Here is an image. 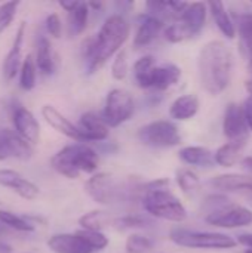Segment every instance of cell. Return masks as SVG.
Returning <instances> with one entry per match:
<instances>
[{
	"instance_id": "d6a6232c",
	"label": "cell",
	"mask_w": 252,
	"mask_h": 253,
	"mask_svg": "<svg viewBox=\"0 0 252 253\" xmlns=\"http://www.w3.org/2000/svg\"><path fill=\"white\" fill-rule=\"evenodd\" d=\"M151 248H153V242L141 234H131L125 243V249L128 253H146Z\"/></svg>"
},
{
	"instance_id": "ac0fdd59",
	"label": "cell",
	"mask_w": 252,
	"mask_h": 253,
	"mask_svg": "<svg viewBox=\"0 0 252 253\" xmlns=\"http://www.w3.org/2000/svg\"><path fill=\"white\" fill-rule=\"evenodd\" d=\"M0 139L9 154V157H15L19 160H28L33 156V147L28 144L15 129L0 127Z\"/></svg>"
},
{
	"instance_id": "5bb4252c",
	"label": "cell",
	"mask_w": 252,
	"mask_h": 253,
	"mask_svg": "<svg viewBox=\"0 0 252 253\" xmlns=\"http://www.w3.org/2000/svg\"><path fill=\"white\" fill-rule=\"evenodd\" d=\"M79 130H80V138L82 142H100V141H105L108 138V126L104 122L102 117H100L98 114L88 111L85 114L80 116L79 125H77Z\"/></svg>"
},
{
	"instance_id": "7dc6e473",
	"label": "cell",
	"mask_w": 252,
	"mask_h": 253,
	"mask_svg": "<svg viewBox=\"0 0 252 253\" xmlns=\"http://www.w3.org/2000/svg\"><path fill=\"white\" fill-rule=\"evenodd\" d=\"M245 253H252V249H247V251H245Z\"/></svg>"
},
{
	"instance_id": "bcb514c9",
	"label": "cell",
	"mask_w": 252,
	"mask_h": 253,
	"mask_svg": "<svg viewBox=\"0 0 252 253\" xmlns=\"http://www.w3.org/2000/svg\"><path fill=\"white\" fill-rule=\"evenodd\" d=\"M10 252H12L10 246H9V245H6V243H1V242H0V253H10Z\"/></svg>"
},
{
	"instance_id": "44dd1931",
	"label": "cell",
	"mask_w": 252,
	"mask_h": 253,
	"mask_svg": "<svg viewBox=\"0 0 252 253\" xmlns=\"http://www.w3.org/2000/svg\"><path fill=\"white\" fill-rule=\"evenodd\" d=\"M199 111V98L193 93L178 96L169 107V116L178 122H187L193 119Z\"/></svg>"
},
{
	"instance_id": "ba28073f",
	"label": "cell",
	"mask_w": 252,
	"mask_h": 253,
	"mask_svg": "<svg viewBox=\"0 0 252 253\" xmlns=\"http://www.w3.org/2000/svg\"><path fill=\"white\" fill-rule=\"evenodd\" d=\"M132 113H134V98L128 90L116 87L107 93L102 119L108 127H117L123 125L131 119Z\"/></svg>"
},
{
	"instance_id": "9a60e30c",
	"label": "cell",
	"mask_w": 252,
	"mask_h": 253,
	"mask_svg": "<svg viewBox=\"0 0 252 253\" xmlns=\"http://www.w3.org/2000/svg\"><path fill=\"white\" fill-rule=\"evenodd\" d=\"M48 248L53 253H94L95 251L79 236V233L73 234H53L48 240Z\"/></svg>"
},
{
	"instance_id": "f546056e",
	"label": "cell",
	"mask_w": 252,
	"mask_h": 253,
	"mask_svg": "<svg viewBox=\"0 0 252 253\" xmlns=\"http://www.w3.org/2000/svg\"><path fill=\"white\" fill-rule=\"evenodd\" d=\"M108 224H113V219H110L108 213L102 211H91L79 218V225L82 230L88 231H101Z\"/></svg>"
},
{
	"instance_id": "7c38bea8",
	"label": "cell",
	"mask_w": 252,
	"mask_h": 253,
	"mask_svg": "<svg viewBox=\"0 0 252 253\" xmlns=\"http://www.w3.org/2000/svg\"><path fill=\"white\" fill-rule=\"evenodd\" d=\"M248 123L244 113V105L232 102L227 105L223 120V132L229 141H241L248 136Z\"/></svg>"
},
{
	"instance_id": "e0dca14e",
	"label": "cell",
	"mask_w": 252,
	"mask_h": 253,
	"mask_svg": "<svg viewBox=\"0 0 252 253\" xmlns=\"http://www.w3.org/2000/svg\"><path fill=\"white\" fill-rule=\"evenodd\" d=\"M42 116H43L45 122H46L52 129H55L56 132L65 135L67 138H71V139H74V141H77V142H82L79 127H77L74 123H71L64 114H61L55 107H52V105H49V104L43 105V108H42Z\"/></svg>"
},
{
	"instance_id": "8fae6325",
	"label": "cell",
	"mask_w": 252,
	"mask_h": 253,
	"mask_svg": "<svg viewBox=\"0 0 252 253\" xmlns=\"http://www.w3.org/2000/svg\"><path fill=\"white\" fill-rule=\"evenodd\" d=\"M10 111L13 129L16 130V133H19L28 144L36 145L40 139V125L34 114L19 102H15Z\"/></svg>"
},
{
	"instance_id": "83f0119b",
	"label": "cell",
	"mask_w": 252,
	"mask_h": 253,
	"mask_svg": "<svg viewBox=\"0 0 252 253\" xmlns=\"http://www.w3.org/2000/svg\"><path fill=\"white\" fill-rule=\"evenodd\" d=\"M89 18V6L85 1H80L79 6L68 13V34L71 37L79 36L85 31Z\"/></svg>"
},
{
	"instance_id": "c3c4849f",
	"label": "cell",
	"mask_w": 252,
	"mask_h": 253,
	"mask_svg": "<svg viewBox=\"0 0 252 253\" xmlns=\"http://www.w3.org/2000/svg\"><path fill=\"white\" fill-rule=\"evenodd\" d=\"M251 193H252V191H251Z\"/></svg>"
},
{
	"instance_id": "7a4b0ae2",
	"label": "cell",
	"mask_w": 252,
	"mask_h": 253,
	"mask_svg": "<svg viewBox=\"0 0 252 253\" xmlns=\"http://www.w3.org/2000/svg\"><path fill=\"white\" fill-rule=\"evenodd\" d=\"M199 79L202 87L209 95L223 93L232 80L233 55L221 40H211L202 46L198 58Z\"/></svg>"
},
{
	"instance_id": "2e32d148",
	"label": "cell",
	"mask_w": 252,
	"mask_h": 253,
	"mask_svg": "<svg viewBox=\"0 0 252 253\" xmlns=\"http://www.w3.org/2000/svg\"><path fill=\"white\" fill-rule=\"evenodd\" d=\"M24 33H25V22L22 21L21 25L16 30V36L13 39L12 47L7 52L4 61H3V77L6 80H12L16 77V74L21 70L22 65V43H24Z\"/></svg>"
},
{
	"instance_id": "b9f144b4",
	"label": "cell",
	"mask_w": 252,
	"mask_h": 253,
	"mask_svg": "<svg viewBox=\"0 0 252 253\" xmlns=\"http://www.w3.org/2000/svg\"><path fill=\"white\" fill-rule=\"evenodd\" d=\"M238 243L248 249H252V233H245V234L238 236Z\"/></svg>"
},
{
	"instance_id": "4dcf8cb0",
	"label": "cell",
	"mask_w": 252,
	"mask_h": 253,
	"mask_svg": "<svg viewBox=\"0 0 252 253\" xmlns=\"http://www.w3.org/2000/svg\"><path fill=\"white\" fill-rule=\"evenodd\" d=\"M175 181H177L178 187L181 188V191L186 196H195L201 190V179L190 169H180V170H177Z\"/></svg>"
},
{
	"instance_id": "f35d334b",
	"label": "cell",
	"mask_w": 252,
	"mask_h": 253,
	"mask_svg": "<svg viewBox=\"0 0 252 253\" xmlns=\"http://www.w3.org/2000/svg\"><path fill=\"white\" fill-rule=\"evenodd\" d=\"M45 28L52 37L59 39L62 33V24H61L59 16L56 13H49L45 19Z\"/></svg>"
},
{
	"instance_id": "d6986e66",
	"label": "cell",
	"mask_w": 252,
	"mask_h": 253,
	"mask_svg": "<svg viewBox=\"0 0 252 253\" xmlns=\"http://www.w3.org/2000/svg\"><path fill=\"white\" fill-rule=\"evenodd\" d=\"M163 30V22L151 15H143L138 30L135 33L134 37V47L140 49V47H146L149 46Z\"/></svg>"
},
{
	"instance_id": "484cf974",
	"label": "cell",
	"mask_w": 252,
	"mask_h": 253,
	"mask_svg": "<svg viewBox=\"0 0 252 253\" xmlns=\"http://www.w3.org/2000/svg\"><path fill=\"white\" fill-rule=\"evenodd\" d=\"M178 157L189 166L211 168L212 165H215L214 154L205 147H184L180 150Z\"/></svg>"
},
{
	"instance_id": "8d00e7d4",
	"label": "cell",
	"mask_w": 252,
	"mask_h": 253,
	"mask_svg": "<svg viewBox=\"0 0 252 253\" xmlns=\"http://www.w3.org/2000/svg\"><path fill=\"white\" fill-rule=\"evenodd\" d=\"M19 6V1H6L0 4V34L12 24L15 15H16V9Z\"/></svg>"
},
{
	"instance_id": "4fadbf2b",
	"label": "cell",
	"mask_w": 252,
	"mask_h": 253,
	"mask_svg": "<svg viewBox=\"0 0 252 253\" xmlns=\"http://www.w3.org/2000/svg\"><path fill=\"white\" fill-rule=\"evenodd\" d=\"M0 185L10 188L25 200H36L40 194V188L34 182L12 169H0Z\"/></svg>"
},
{
	"instance_id": "30bf717a",
	"label": "cell",
	"mask_w": 252,
	"mask_h": 253,
	"mask_svg": "<svg viewBox=\"0 0 252 253\" xmlns=\"http://www.w3.org/2000/svg\"><path fill=\"white\" fill-rule=\"evenodd\" d=\"M85 191L94 202L100 205L114 203L119 194L113 175L105 173V172L92 175L85 184Z\"/></svg>"
},
{
	"instance_id": "ee69618b",
	"label": "cell",
	"mask_w": 252,
	"mask_h": 253,
	"mask_svg": "<svg viewBox=\"0 0 252 253\" xmlns=\"http://www.w3.org/2000/svg\"><path fill=\"white\" fill-rule=\"evenodd\" d=\"M241 165L245 170H248L250 173H252V156L250 157H245L244 160H241Z\"/></svg>"
},
{
	"instance_id": "7402d4cb",
	"label": "cell",
	"mask_w": 252,
	"mask_h": 253,
	"mask_svg": "<svg viewBox=\"0 0 252 253\" xmlns=\"http://www.w3.org/2000/svg\"><path fill=\"white\" fill-rule=\"evenodd\" d=\"M209 185L220 191H252V176L239 173L218 175L209 179Z\"/></svg>"
},
{
	"instance_id": "603a6c76",
	"label": "cell",
	"mask_w": 252,
	"mask_h": 253,
	"mask_svg": "<svg viewBox=\"0 0 252 253\" xmlns=\"http://www.w3.org/2000/svg\"><path fill=\"white\" fill-rule=\"evenodd\" d=\"M181 77V68L175 64L156 65L151 80V87L156 90H166L178 83Z\"/></svg>"
},
{
	"instance_id": "52a82bcc",
	"label": "cell",
	"mask_w": 252,
	"mask_h": 253,
	"mask_svg": "<svg viewBox=\"0 0 252 253\" xmlns=\"http://www.w3.org/2000/svg\"><path fill=\"white\" fill-rule=\"evenodd\" d=\"M138 139L153 148H171L181 142L178 127L169 120H157L138 130Z\"/></svg>"
},
{
	"instance_id": "f6af8a7d",
	"label": "cell",
	"mask_w": 252,
	"mask_h": 253,
	"mask_svg": "<svg viewBox=\"0 0 252 253\" xmlns=\"http://www.w3.org/2000/svg\"><path fill=\"white\" fill-rule=\"evenodd\" d=\"M6 159H9V154H7V151H6V148L0 139V160H6Z\"/></svg>"
},
{
	"instance_id": "cb8c5ba5",
	"label": "cell",
	"mask_w": 252,
	"mask_h": 253,
	"mask_svg": "<svg viewBox=\"0 0 252 253\" xmlns=\"http://www.w3.org/2000/svg\"><path fill=\"white\" fill-rule=\"evenodd\" d=\"M247 145V139H241V141H229L224 145H221L215 154H214V160L218 166L221 168H232L235 166L239 159H241V153L244 151Z\"/></svg>"
},
{
	"instance_id": "f1b7e54d",
	"label": "cell",
	"mask_w": 252,
	"mask_h": 253,
	"mask_svg": "<svg viewBox=\"0 0 252 253\" xmlns=\"http://www.w3.org/2000/svg\"><path fill=\"white\" fill-rule=\"evenodd\" d=\"M36 80H37L36 59L33 58L31 53H27L19 70V86L22 90H31L36 86Z\"/></svg>"
},
{
	"instance_id": "60d3db41",
	"label": "cell",
	"mask_w": 252,
	"mask_h": 253,
	"mask_svg": "<svg viewBox=\"0 0 252 253\" xmlns=\"http://www.w3.org/2000/svg\"><path fill=\"white\" fill-rule=\"evenodd\" d=\"M79 3L80 1H77V0H61L59 1V6L65 10V12H73L77 6H79Z\"/></svg>"
},
{
	"instance_id": "d590c367",
	"label": "cell",
	"mask_w": 252,
	"mask_h": 253,
	"mask_svg": "<svg viewBox=\"0 0 252 253\" xmlns=\"http://www.w3.org/2000/svg\"><path fill=\"white\" fill-rule=\"evenodd\" d=\"M149 224V219L141 216V215H126L122 218L113 219V224L119 230H129V228H143Z\"/></svg>"
},
{
	"instance_id": "5b68a950",
	"label": "cell",
	"mask_w": 252,
	"mask_h": 253,
	"mask_svg": "<svg viewBox=\"0 0 252 253\" xmlns=\"http://www.w3.org/2000/svg\"><path fill=\"white\" fill-rule=\"evenodd\" d=\"M206 6L202 1L189 3L183 15L165 28V39L169 43H181L199 34L206 21Z\"/></svg>"
},
{
	"instance_id": "ffe728a7",
	"label": "cell",
	"mask_w": 252,
	"mask_h": 253,
	"mask_svg": "<svg viewBox=\"0 0 252 253\" xmlns=\"http://www.w3.org/2000/svg\"><path fill=\"white\" fill-rule=\"evenodd\" d=\"M36 65L42 76H52L56 70V61L52 44L46 36H39L36 43Z\"/></svg>"
},
{
	"instance_id": "74e56055",
	"label": "cell",
	"mask_w": 252,
	"mask_h": 253,
	"mask_svg": "<svg viewBox=\"0 0 252 253\" xmlns=\"http://www.w3.org/2000/svg\"><path fill=\"white\" fill-rule=\"evenodd\" d=\"M126 74H128V58L125 50H120L111 64V76L114 80H123Z\"/></svg>"
},
{
	"instance_id": "e575fe53",
	"label": "cell",
	"mask_w": 252,
	"mask_h": 253,
	"mask_svg": "<svg viewBox=\"0 0 252 253\" xmlns=\"http://www.w3.org/2000/svg\"><path fill=\"white\" fill-rule=\"evenodd\" d=\"M79 236L97 252L102 251L108 246V237L102 231H88V230H79Z\"/></svg>"
},
{
	"instance_id": "7bdbcfd3",
	"label": "cell",
	"mask_w": 252,
	"mask_h": 253,
	"mask_svg": "<svg viewBox=\"0 0 252 253\" xmlns=\"http://www.w3.org/2000/svg\"><path fill=\"white\" fill-rule=\"evenodd\" d=\"M248 52V73H250V80L247 83V87L250 90V93H252V47L251 49H245Z\"/></svg>"
},
{
	"instance_id": "277c9868",
	"label": "cell",
	"mask_w": 252,
	"mask_h": 253,
	"mask_svg": "<svg viewBox=\"0 0 252 253\" xmlns=\"http://www.w3.org/2000/svg\"><path fill=\"white\" fill-rule=\"evenodd\" d=\"M143 206L149 215L163 221L183 222L187 219V209L168 188L144 193Z\"/></svg>"
},
{
	"instance_id": "3957f363",
	"label": "cell",
	"mask_w": 252,
	"mask_h": 253,
	"mask_svg": "<svg viewBox=\"0 0 252 253\" xmlns=\"http://www.w3.org/2000/svg\"><path fill=\"white\" fill-rule=\"evenodd\" d=\"M98 163L100 157L97 151L83 142L61 148L50 159V166L59 175L68 179H76L80 173H94L98 168Z\"/></svg>"
},
{
	"instance_id": "1f68e13d",
	"label": "cell",
	"mask_w": 252,
	"mask_h": 253,
	"mask_svg": "<svg viewBox=\"0 0 252 253\" xmlns=\"http://www.w3.org/2000/svg\"><path fill=\"white\" fill-rule=\"evenodd\" d=\"M0 224L21 233H31L34 231V224L27 219V216H18L9 211L0 209Z\"/></svg>"
},
{
	"instance_id": "6da1fadb",
	"label": "cell",
	"mask_w": 252,
	"mask_h": 253,
	"mask_svg": "<svg viewBox=\"0 0 252 253\" xmlns=\"http://www.w3.org/2000/svg\"><path fill=\"white\" fill-rule=\"evenodd\" d=\"M129 37V24L122 15L108 16L95 37H89L82 43V55L88 62V73H97Z\"/></svg>"
},
{
	"instance_id": "4316f807",
	"label": "cell",
	"mask_w": 252,
	"mask_h": 253,
	"mask_svg": "<svg viewBox=\"0 0 252 253\" xmlns=\"http://www.w3.org/2000/svg\"><path fill=\"white\" fill-rule=\"evenodd\" d=\"M154 68H156V64H154V58L151 55L141 56L134 64V79H135V83L141 89H150L151 87Z\"/></svg>"
},
{
	"instance_id": "9c48e42d",
	"label": "cell",
	"mask_w": 252,
	"mask_h": 253,
	"mask_svg": "<svg viewBox=\"0 0 252 253\" xmlns=\"http://www.w3.org/2000/svg\"><path fill=\"white\" fill-rule=\"evenodd\" d=\"M205 221L209 225L220 227V228H242L252 225V211L245 206L230 205L217 212L209 213Z\"/></svg>"
},
{
	"instance_id": "8992f818",
	"label": "cell",
	"mask_w": 252,
	"mask_h": 253,
	"mask_svg": "<svg viewBox=\"0 0 252 253\" xmlns=\"http://www.w3.org/2000/svg\"><path fill=\"white\" fill-rule=\"evenodd\" d=\"M172 243L189 249H208V251H223L233 249L238 240L223 233L209 231H190L184 228H174L169 234Z\"/></svg>"
},
{
	"instance_id": "ab89813d",
	"label": "cell",
	"mask_w": 252,
	"mask_h": 253,
	"mask_svg": "<svg viewBox=\"0 0 252 253\" xmlns=\"http://www.w3.org/2000/svg\"><path fill=\"white\" fill-rule=\"evenodd\" d=\"M244 113H245V119H247L248 127L252 132V93H250V96L247 98V101L244 104Z\"/></svg>"
},
{
	"instance_id": "d4e9b609",
	"label": "cell",
	"mask_w": 252,
	"mask_h": 253,
	"mask_svg": "<svg viewBox=\"0 0 252 253\" xmlns=\"http://www.w3.org/2000/svg\"><path fill=\"white\" fill-rule=\"evenodd\" d=\"M209 12L212 13V18L218 27V30L227 37V39H235L236 37V22L230 18L226 6L223 1H209L208 3Z\"/></svg>"
},
{
	"instance_id": "836d02e7",
	"label": "cell",
	"mask_w": 252,
	"mask_h": 253,
	"mask_svg": "<svg viewBox=\"0 0 252 253\" xmlns=\"http://www.w3.org/2000/svg\"><path fill=\"white\" fill-rule=\"evenodd\" d=\"M236 24L242 39V44L245 49H251L252 47V13H245V15H239L236 18Z\"/></svg>"
}]
</instances>
